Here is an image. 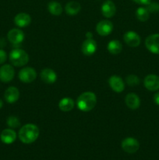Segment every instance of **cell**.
I'll return each instance as SVG.
<instances>
[{"mask_svg": "<svg viewBox=\"0 0 159 160\" xmlns=\"http://www.w3.org/2000/svg\"><path fill=\"white\" fill-rule=\"evenodd\" d=\"M40 131L37 125L26 123L23 125L19 131L18 137L23 144H31L35 142L39 137Z\"/></svg>", "mask_w": 159, "mask_h": 160, "instance_id": "obj_1", "label": "cell"}, {"mask_svg": "<svg viewBox=\"0 0 159 160\" xmlns=\"http://www.w3.org/2000/svg\"><path fill=\"white\" fill-rule=\"evenodd\" d=\"M97 104V96L94 92H83L77 98L76 106L82 112H90Z\"/></svg>", "mask_w": 159, "mask_h": 160, "instance_id": "obj_2", "label": "cell"}, {"mask_svg": "<svg viewBox=\"0 0 159 160\" xmlns=\"http://www.w3.org/2000/svg\"><path fill=\"white\" fill-rule=\"evenodd\" d=\"M9 59L11 64L14 67H23L29 61L27 52L21 48H14L9 55Z\"/></svg>", "mask_w": 159, "mask_h": 160, "instance_id": "obj_3", "label": "cell"}, {"mask_svg": "<svg viewBox=\"0 0 159 160\" xmlns=\"http://www.w3.org/2000/svg\"><path fill=\"white\" fill-rule=\"evenodd\" d=\"M121 147L124 152L129 154L136 153L140 148V143L134 138H126L122 141Z\"/></svg>", "mask_w": 159, "mask_h": 160, "instance_id": "obj_4", "label": "cell"}, {"mask_svg": "<svg viewBox=\"0 0 159 160\" xmlns=\"http://www.w3.org/2000/svg\"><path fill=\"white\" fill-rule=\"evenodd\" d=\"M18 78L21 82L29 84V83L33 82L36 79V78H37V72L32 67H23L19 72Z\"/></svg>", "mask_w": 159, "mask_h": 160, "instance_id": "obj_5", "label": "cell"}, {"mask_svg": "<svg viewBox=\"0 0 159 160\" xmlns=\"http://www.w3.org/2000/svg\"><path fill=\"white\" fill-rule=\"evenodd\" d=\"M15 77V70L12 65L5 64L0 67V81L4 83H9Z\"/></svg>", "mask_w": 159, "mask_h": 160, "instance_id": "obj_6", "label": "cell"}, {"mask_svg": "<svg viewBox=\"0 0 159 160\" xmlns=\"http://www.w3.org/2000/svg\"><path fill=\"white\" fill-rule=\"evenodd\" d=\"M145 46L154 54H159V34H153L147 37Z\"/></svg>", "mask_w": 159, "mask_h": 160, "instance_id": "obj_7", "label": "cell"}, {"mask_svg": "<svg viewBox=\"0 0 159 160\" xmlns=\"http://www.w3.org/2000/svg\"><path fill=\"white\" fill-rule=\"evenodd\" d=\"M113 24L108 20H103L98 22L96 25V31L100 36L105 37L109 35L113 31Z\"/></svg>", "mask_w": 159, "mask_h": 160, "instance_id": "obj_8", "label": "cell"}, {"mask_svg": "<svg viewBox=\"0 0 159 160\" xmlns=\"http://www.w3.org/2000/svg\"><path fill=\"white\" fill-rule=\"evenodd\" d=\"M123 40H124L125 43L131 48L138 47L141 42L140 35L135 31H129L125 33L124 35H123Z\"/></svg>", "mask_w": 159, "mask_h": 160, "instance_id": "obj_9", "label": "cell"}, {"mask_svg": "<svg viewBox=\"0 0 159 160\" xmlns=\"http://www.w3.org/2000/svg\"><path fill=\"white\" fill-rule=\"evenodd\" d=\"M97 48H98V44L93 38L86 39L81 45V52L83 54L87 56H90L94 54L97 51Z\"/></svg>", "mask_w": 159, "mask_h": 160, "instance_id": "obj_10", "label": "cell"}, {"mask_svg": "<svg viewBox=\"0 0 159 160\" xmlns=\"http://www.w3.org/2000/svg\"><path fill=\"white\" fill-rule=\"evenodd\" d=\"M7 38L10 43L19 45L24 40V33L19 28H13L8 32Z\"/></svg>", "mask_w": 159, "mask_h": 160, "instance_id": "obj_11", "label": "cell"}, {"mask_svg": "<svg viewBox=\"0 0 159 160\" xmlns=\"http://www.w3.org/2000/svg\"><path fill=\"white\" fill-rule=\"evenodd\" d=\"M143 85L151 92H156L159 89V77L155 74H149L143 80Z\"/></svg>", "mask_w": 159, "mask_h": 160, "instance_id": "obj_12", "label": "cell"}, {"mask_svg": "<svg viewBox=\"0 0 159 160\" xmlns=\"http://www.w3.org/2000/svg\"><path fill=\"white\" fill-rule=\"evenodd\" d=\"M101 13L105 18H112L116 13V6L112 0H106L101 8Z\"/></svg>", "mask_w": 159, "mask_h": 160, "instance_id": "obj_13", "label": "cell"}, {"mask_svg": "<svg viewBox=\"0 0 159 160\" xmlns=\"http://www.w3.org/2000/svg\"><path fill=\"white\" fill-rule=\"evenodd\" d=\"M108 84L112 91L116 93H121L125 89V84L123 80L117 75H112L108 79Z\"/></svg>", "mask_w": 159, "mask_h": 160, "instance_id": "obj_14", "label": "cell"}, {"mask_svg": "<svg viewBox=\"0 0 159 160\" xmlns=\"http://www.w3.org/2000/svg\"><path fill=\"white\" fill-rule=\"evenodd\" d=\"M40 78L43 82L46 84H53L57 81V73L51 68H45L41 71Z\"/></svg>", "mask_w": 159, "mask_h": 160, "instance_id": "obj_15", "label": "cell"}, {"mask_svg": "<svg viewBox=\"0 0 159 160\" xmlns=\"http://www.w3.org/2000/svg\"><path fill=\"white\" fill-rule=\"evenodd\" d=\"M19 98H20L19 89L17 88L13 87V86L8 88L4 93L5 100L9 104L15 103L16 102L18 101Z\"/></svg>", "mask_w": 159, "mask_h": 160, "instance_id": "obj_16", "label": "cell"}, {"mask_svg": "<svg viewBox=\"0 0 159 160\" xmlns=\"http://www.w3.org/2000/svg\"><path fill=\"white\" fill-rule=\"evenodd\" d=\"M17 133L12 128H7L2 131L0 134V139L2 142L6 145H10L12 144L17 139Z\"/></svg>", "mask_w": 159, "mask_h": 160, "instance_id": "obj_17", "label": "cell"}, {"mask_svg": "<svg viewBox=\"0 0 159 160\" xmlns=\"http://www.w3.org/2000/svg\"><path fill=\"white\" fill-rule=\"evenodd\" d=\"M14 23L19 28H26L31 23V17L26 12H20L14 17Z\"/></svg>", "mask_w": 159, "mask_h": 160, "instance_id": "obj_18", "label": "cell"}, {"mask_svg": "<svg viewBox=\"0 0 159 160\" xmlns=\"http://www.w3.org/2000/svg\"><path fill=\"white\" fill-rule=\"evenodd\" d=\"M125 103L130 109H137L140 106V99L137 95L134 93H129L125 98Z\"/></svg>", "mask_w": 159, "mask_h": 160, "instance_id": "obj_19", "label": "cell"}, {"mask_svg": "<svg viewBox=\"0 0 159 160\" xmlns=\"http://www.w3.org/2000/svg\"><path fill=\"white\" fill-rule=\"evenodd\" d=\"M74 101L70 97L62 98L59 102V108L62 112H70L74 108Z\"/></svg>", "mask_w": 159, "mask_h": 160, "instance_id": "obj_20", "label": "cell"}, {"mask_svg": "<svg viewBox=\"0 0 159 160\" xmlns=\"http://www.w3.org/2000/svg\"><path fill=\"white\" fill-rule=\"evenodd\" d=\"M81 6L79 2L76 1H70L65 5V11L68 15L75 16L80 12Z\"/></svg>", "mask_w": 159, "mask_h": 160, "instance_id": "obj_21", "label": "cell"}, {"mask_svg": "<svg viewBox=\"0 0 159 160\" xmlns=\"http://www.w3.org/2000/svg\"><path fill=\"white\" fill-rule=\"evenodd\" d=\"M107 49L109 53L112 55L116 56L118 55L123 50V45L122 43L118 40H112L108 43Z\"/></svg>", "mask_w": 159, "mask_h": 160, "instance_id": "obj_22", "label": "cell"}, {"mask_svg": "<svg viewBox=\"0 0 159 160\" xmlns=\"http://www.w3.org/2000/svg\"><path fill=\"white\" fill-rule=\"evenodd\" d=\"M48 10L52 15L59 16L62 12V7L58 2L51 1L48 3Z\"/></svg>", "mask_w": 159, "mask_h": 160, "instance_id": "obj_23", "label": "cell"}, {"mask_svg": "<svg viewBox=\"0 0 159 160\" xmlns=\"http://www.w3.org/2000/svg\"><path fill=\"white\" fill-rule=\"evenodd\" d=\"M136 17L140 21L145 22L149 19L150 12L146 7H139L136 10Z\"/></svg>", "mask_w": 159, "mask_h": 160, "instance_id": "obj_24", "label": "cell"}, {"mask_svg": "<svg viewBox=\"0 0 159 160\" xmlns=\"http://www.w3.org/2000/svg\"><path fill=\"white\" fill-rule=\"evenodd\" d=\"M6 124L8 125V127H9V128H17L20 126V120L16 116H9V117L6 120Z\"/></svg>", "mask_w": 159, "mask_h": 160, "instance_id": "obj_25", "label": "cell"}, {"mask_svg": "<svg viewBox=\"0 0 159 160\" xmlns=\"http://www.w3.org/2000/svg\"><path fill=\"white\" fill-rule=\"evenodd\" d=\"M126 82L130 87H135L140 84V80L137 75L135 74H129L126 78Z\"/></svg>", "mask_w": 159, "mask_h": 160, "instance_id": "obj_26", "label": "cell"}, {"mask_svg": "<svg viewBox=\"0 0 159 160\" xmlns=\"http://www.w3.org/2000/svg\"><path fill=\"white\" fill-rule=\"evenodd\" d=\"M146 9L150 13H156L159 12V4L156 2H151L146 5Z\"/></svg>", "mask_w": 159, "mask_h": 160, "instance_id": "obj_27", "label": "cell"}, {"mask_svg": "<svg viewBox=\"0 0 159 160\" xmlns=\"http://www.w3.org/2000/svg\"><path fill=\"white\" fill-rule=\"evenodd\" d=\"M7 59V54L3 49L0 48V65L4 63Z\"/></svg>", "mask_w": 159, "mask_h": 160, "instance_id": "obj_28", "label": "cell"}, {"mask_svg": "<svg viewBox=\"0 0 159 160\" xmlns=\"http://www.w3.org/2000/svg\"><path fill=\"white\" fill-rule=\"evenodd\" d=\"M134 2L137 3V4L140 5H147L148 3H150L151 2V0H132Z\"/></svg>", "mask_w": 159, "mask_h": 160, "instance_id": "obj_29", "label": "cell"}, {"mask_svg": "<svg viewBox=\"0 0 159 160\" xmlns=\"http://www.w3.org/2000/svg\"><path fill=\"white\" fill-rule=\"evenodd\" d=\"M154 102L156 105L159 106V92H156L154 95Z\"/></svg>", "mask_w": 159, "mask_h": 160, "instance_id": "obj_30", "label": "cell"}, {"mask_svg": "<svg viewBox=\"0 0 159 160\" xmlns=\"http://www.w3.org/2000/svg\"><path fill=\"white\" fill-rule=\"evenodd\" d=\"M86 38H87V39L93 38V34H92V32L88 31V32L86 33Z\"/></svg>", "mask_w": 159, "mask_h": 160, "instance_id": "obj_31", "label": "cell"}, {"mask_svg": "<svg viewBox=\"0 0 159 160\" xmlns=\"http://www.w3.org/2000/svg\"><path fill=\"white\" fill-rule=\"evenodd\" d=\"M5 45H6V41H5L3 38H1L0 39V47L2 48V47H4Z\"/></svg>", "mask_w": 159, "mask_h": 160, "instance_id": "obj_32", "label": "cell"}, {"mask_svg": "<svg viewBox=\"0 0 159 160\" xmlns=\"http://www.w3.org/2000/svg\"><path fill=\"white\" fill-rule=\"evenodd\" d=\"M2 106H3V102H2V100L0 98V109H1V108H2Z\"/></svg>", "mask_w": 159, "mask_h": 160, "instance_id": "obj_33", "label": "cell"}]
</instances>
